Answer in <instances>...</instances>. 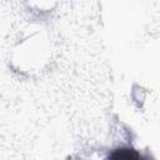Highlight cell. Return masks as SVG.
Listing matches in <instances>:
<instances>
[{
  "label": "cell",
  "mask_w": 160,
  "mask_h": 160,
  "mask_svg": "<svg viewBox=\"0 0 160 160\" xmlns=\"http://www.w3.org/2000/svg\"><path fill=\"white\" fill-rule=\"evenodd\" d=\"M111 158L114 159H128V160H131V159H138L139 155L134 151H129V150H125V149H121V150H118L116 152H114L111 155Z\"/></svg>",
  "instance_id": "obj_1"
}]
</instances>
